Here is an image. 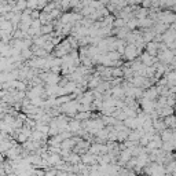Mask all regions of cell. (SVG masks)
Here are the masks:
<instances>
[{"label": "cell", "mask_w": 176, "mask_h": 176, "mask_svg": "<svg viewBox=\"0 0 176 176\" xmlns=\"http://www.w3.org/2000/svg\"><path fill=\"white\" fill-rule=\"evenodd\" d=\"M136 52H138L136 47L132 44V46H128V47H127V50H125V55H127L128 59H132V58H135Z\"/></svg>", "instance_id": "1"}]
</instances>
